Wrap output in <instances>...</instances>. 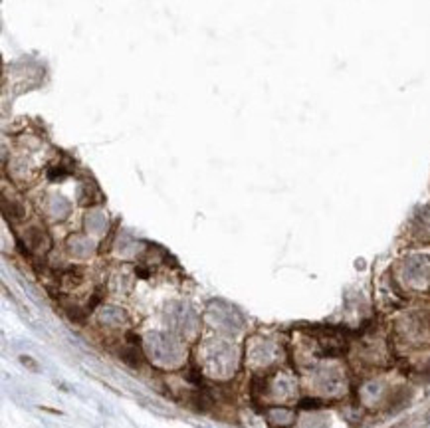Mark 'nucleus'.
Here are the masks:
<instances>
[{
	"instance_id": "3",
	"label": "nucleus",
	"mask_w": 430,
	"mask_h": 428,
	"mask_svg": "<svg viewBox=\"0 0 430 428\" xmlns=\"http://www.w3.org/2000/svg\"><path fill=\"white\" fill-rule=\"evenodd\" d=\"M4 216H6V220H10V222H20L22 218H24V214H26V211H24V206L20 204V202H16V200H8L4 199Z\"/></svg>"
},
{
	"instance_id": "1",
	"label": "nucleus",
	"mask_w": 430,
	"mask_h": 428,
	"mask_svg": "<svg viewBox=\"0 0 430 428\" xmlns=\"http://www.w3.org/2000/svg\"><path fill=\"white\" fill-rule=\"evenodd\" d=\"M24 240H26V244L30 246L34 252H46L48 248H50V238H48V234L40 226L28 228Z\"/></svg>"
},
{
	"instance_id": "2",
	"label": "nucleus",
	"mask_w": 430,
	"mask_h": 428,
	"mask_svg": "<svg viewBox=\"0 0 430 428\" xmlns=\"http://www.w3.org/2000/svg\"><path fill=\"white\" fill-rule=\"evenodd\" d=\"M121 359H123V363L131 369L141 367V365H143V361H145V359H143V353H141V349H139L135 343H131L129 347H125V349H123Z\"/></svg>"
}]
</instances>
